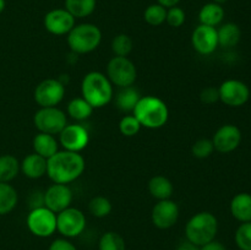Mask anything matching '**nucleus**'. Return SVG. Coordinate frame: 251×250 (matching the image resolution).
Listing matches in <instances>:
<instances>
[{
	"instance_id": "1",
	"label": "nucleus",
	"mask_w": 251,
	"mask_h": 250,
	"mask_svg": "<svg viewBox=\"0 0 251 250\" xmlns=\"http://www.w3.org/2000/svg\"><path fill=\"white\" fill-rule=\"evenodd\" d=\"M47 174L53 183L69 184L82 175L85 171V158L80 152L58 151L48 159Z\"/></svg>"
},
{
	"instance_id": "2",
	"label": "nucleus",
	"mask_w": 251,
	"mask_h": 250,
	"mask_svg": "<svg viewBox=\"0 0 251 250\" xmlns=\"http://www.w3.org/2000/svg\"><path fill=\"white\" fill-rule=\"evenodd\" d=\"M141 126L147 129H159L168 122L169 109L166 102L156 96H145L140 98L132 110Z\"/></svg>"
},
{
	"instance_id": "3",
	"label": "nucleus",
	"mask_w": 251,
	"mask_h": 250,
	"mask_svg": "<svg viewBox=\"0 0 251 250\" xmlns=\"http://www.w3.org/2000/svg\"><path fill=\"white\" fill-rule=\"evenodd\" d=\"M81 93L83 100L95 108H102L113 100L114 91L109 78L100 71L86 74L81 82Z\"/></svg>"
},
{
	"instance_id": "4",
	"label": "nucleus",
	"mask_w": 251,
	"mask_h": 250,
	"mask_svg": "<svg viewBox=\"0 0 251 250\" xmlns=\"http://www.w3.org/2000/svg\"><path fill=\"white\" fill-rule=\"evenodd\" d=\"M218 232V221L213 213L202 211L194 215L185 225V235L189 242L202 247L215 240Z\"/></svg>"
},
{
	"instance_id": "5",
	"label": "nucleus",
	"mask_w": 251,
	"mask_h": 250,
	"mask_svg": "<svg viewBox=\"0 0 251 250\" xmlns=\"http://www.w3.org/2000/svg\"><path fill=\"white\" fill-rule=\"evenodd\" d=\"M102 41L100 27L93 24L75 25L68 33V44L75 54H87L95 50Z\"/></svg>"
},
{
	"instance_id": "6",
	"label": "nucleus",
	"mask_w": 251,
	"mask_h": 250,
	"mask_svg": "<svg viewBox=\"0 0 251 250\" xmlns=\"http://www.w3.org/2000/svg\"><path fill=\"white\" fill-rule=\"evenodd\" d=\"M107 77L112 85L120 88L130 87L136 81V66L127 56H114L107 65Z\"/></svg>"
},
{
	"instance_id": "7",
	"label": "nucleus",
	"mask_w": 251,
	"mask_h": 250,
	"mask_svg": "<svg viewBox=\"0 0 251 250\" xmlns=\"http://www.w3.org/2000/svg\"><path fill=\"white\" fill-rule=\"evenodd\" d=\"M27 228L38 238H48L56 232V213L46 206L32 208L27 215Z\"/></svg>"
},
{
	"instance_id": "8",
	"label": "nucleus",
	"mask_w": 251,
	"mask_h": 250,
	"mask_svg": "<svg viewBox=\"0 0 251 250\" xmlns=\"http://www.w3.org/2000/svg\"><path fill=\"white\" fill-rule=\"evenodd\" d=\"M33 123L39 132L55 136L68 125V118L65 112L58 107H47L37 110L33 117Z\"/></svg>"
},
{
	"instance_id": "9",
	"label": "nucleus",
	"mask_w": 251,
	"mask_h": 250,
	"mask_svg": "<svg viewBox=\"0 0 251 250\" xmlns=\"http://www.w3.org/2000/svg\"><path fill=\"white\" fill-rule=\"evenodd\" d=\"M86 228V216L81 210L68 207L56 213V230L65 238H75Z\"/></svg>"
},
{
	"instance_id": "10",
	"label": "nucleus",
	"mask_w": 251,
	"mask_h": 250,
	"mask_svg": "<svg viewBox=\"0 0 251 250\" xmlns=\"http://www.w3.org/2000/svg\"><path fill=\"white\" fill-rule=\"evenodd\" d=\"M34 100L41 108L56 107L65 96V85L59 78H46L37 85Z\"/></svg>"
},
{
	"instance_id": "11",
	"label": "nucleus",
	"mask_w": 251,
	"mask_h": 250,
	"mask_svg": "<svg viewBox=\"0 0 251 250\" xmlns=\"http://www.w3.org/2000/svg\"><path fill=\"white\" fill-rule=\"evenodd\" d=\"M220 100L226 105L238 108L244 105L250 98V88L245 82L235 78H229L218 87Z\"/></svg>"
},
{
	"instance_id": "12",
	"label": "nucleus",
	"mask_w": 251,
	"mask_h": 250,
	"mask_svg": "<svg viewBox=\"0 0 251 250\" xmlns=\"http://www.w3.org/2000/svg\"><path fill=\"white\" fill-rule=\"evenodd\" d=\"M90 142V134L83 125L70 124L66 125L59 134V144L66 151L81 152L87 147Z\"/></svg>"
},
{
	"instance_id": "13",
	"label": "nucleus",
	"mask_w": 251,
	"mask_h": 250,
	"mask_svg": "<svg viewBox=\"0 0 251 250\" xmlns=\"http://www.w3.org/2000/svg\"><path fill=\"white\" fill-rule=\"evenodd\" d=\"M73 202V191L68 184H51L44 191V206L54 213L61 212L70 207Z\"/></svg>"
},
{
	"instance_id": "14",
	"label": "nucleus",
	"mask_w": 251,
	"mask_h": 250,
	"mask_svg": "<svg viewBox=\"0 0 251 250\" xmlns=\"http://www.w3.org/2000/svg\"><path fill=\"white\" fill-rule=\"evenodd\" d=\"M179 218V206L176 201L161 200L153 206L151 213L152 223L159 229H169L173 227Z\"/></svg>"
},
{
	"instance_id": "15",
	"label": "nucleus",
	"mask_w": 251,
	"mask_h": 250,
	"mask_svg": "<svg viewBox=\"0 0 251 250\" xmlns=\"http://www.w3.org/2000/svg\"><path fill=\"white\" fill-rule=\"evenodd\" d=\"M213 147L221 153H230L239 147L242 142V131L237 125H222L213 135Z\"/></svg>"
},
{
	"instance_id": "16",
	"label": "nucleus",
	"mask_w": 251,
	"mask_h": 250,
	"mask_svg": "<svg viewBox=\"0 0 251 250\" xmlns=\"http://www.w3.org/2000/svg\"><path fill=\"white\" fill-rule=\"evenodd\" d=\"M191 43L199 54L210 55L218 47L217 28L200 24L191 34Z\"/></svg>"
},
{
	"instance_id": "17",
	"label": "nucleus",
	"mask_w": 251,
	"mask_h": 250,
	"mask_svg": "<svg viewBox=\"0 0 251 250\" xmlns=\"http://www.w3.org/2000/svg\"><path fill=\"white\" fill-rule=\"evenodd\" d=\"M44 27L55 36L68 34L75 26V17L65 9H54L44 16Z\"/></svg>"
},
{
	"instance_id": "18",
	"label": "nucleus",
	"mask_w": 251,
	"mask_h": 250,
	"mask_svg": "<svg viewBox=\"0 0 251 250\" xmlns=\"http://www.w3.org/2000/svg\"><path fill=\"white\" fill-rule=\"evenodd\" d=\"M48 159L37 153H31L25 157L20 163V171L29 179H39L47 174Z\"/></svg>"
},
{
	"instance_id": "19",
	"label": "nucleus",
	"mask_w": 251,
	"mask_h": 250,
	"mask_svg": "<svg viewBox=\"0 0 251 250\" xmlns=\"http://www.w3.org/2000/svg\"><path fill=\"white\" fill-rule=\"evenodd\" d=\"M230 213L239 222H251V194L239 193L230 201Z\"/></svg>"
},
{
	"instance_id": "20",
	"label": "nucleus",
	"mask_w": 251,
	"mask_h": 250,
	"mask_svg": "<svg viewBox=\"0 0 251 250\" xmlns=\"http://www.w3.org/2000/svg\"><path fill=\"white\" fill-rule=\"evenodd\" d=\"M33 150L34 153L49 159L51 156L59 151V141L55 139L54 135L44 134V132H38L33 137Z\"/></svg>"
},
{
	"instance_id": "21",
	"label": "nucleus",
	"mask_w": 251,
	"mask_h": 250,
	"mask_svg": "<svg viewBox=\"0 0 251 250\" xmlns=\"http://www.w3.org/2000/svg\"><path fill=\"white\" fill-rule=\"evenodd\" d=\"M223 19H225V10L222 5L216 4L213 1L203 5L199 12V21L201 25H206V26H218L222 24Z\"/></svg>"
},
{
	"instance_id": "22",
	"label": "nucleus",
	"mask_w": 251,
	"mask_h": 250,
	"mask_svg": "<svg viewBox=\"0 0 251 250\" xmlns=\"http://www.w3.org/2000/svg\"><path fill=\"white\" fill-rule=\"evenodd\" d=\"M149 191L152 198L157 199L158 201L168 200L173 195L174 186L167 176L156 175L149 181Z\"/></svg>"
},
{
	"instance_id": "23",
	"label": "nucleus",
	"mask_w": 251,
	"mask_h": 250,
	"mask_svg": "<svg viewBox=\"0 0 251 250\" xmlns=\"http://www.w3.org/2000/svg\"><path fill=\"white\" fill-rule=\"evenodd\" d=\"M218 34V46L223 48H233L237 46L242 38V31L237 24L228 22V24L222 25L217 29Z\"/></svg>"
},
{
	"instance_id": "24",
	"label": "nucleus",
	"mask_w": 251,
	"mask_h": 250,
	"mask_svg": "<svg viewBox=\"0 0 251 250\" xmlns=\"http://www.w3.org/2000/svg\"><path fill=\"white\" fill-rule=\"evenodd\" d=\"M140 98H141V95H140L139 90L134 88L132 86L120 88L115 97V104H117L118 109L122 112L130 113L135 109Z\"/></svg>"
},
{
	"instance_id": "25",
	"label": "nucleus",
	"mask_w": 251,
	"mask_h": 250,
	"mask_svg": "<svg viewBox=\"0 0 251 250\" xmlns=\"http://www.w3.org/2000/svg\"><path fill=\"white\" fill-rule=\"evenodd\" d=\"M17 191L9 183H0V216L11 212L17 205Z\"/></svg>"
},
{
	"instance_id": "26",
	"label": "nucleus",
	"mask_w": 251,
	"mask_h": 250,
	"mask_svg": "<svg viewBox=\"0 0 251 250\" xmlns=\"http://www.w3.org/2000/svg\"><path fill=\"white\" fill-rule=\"evenodd\" d=\"M20 172V162L12 154L0 156V183H10Z\"/></svg>"
},
{
	"instance_id": "27",
	"label": "nucleus",
	"mask_w": 251,
	"mask_h": 250,
	"mask_svg": "<svg viewBox=\"0 0 251 250\" xmlns=\"http://www.w3.org/2000/svg\"><path fill=\"white\" fill-rule=\"evenodd\" d=\"M92 113L93 107L82 97L74 98L68 104V115H70V118H73L74 120H77V122L88 119L92 115Z\"/></svg>"
},
{
	"instance_id": "28",
	"label": "nucleus",
	"mask_w": 251,
	"mask_h": 250,
	"mask_svg": "<svg viewBox=\"0 0 251 250\" xmlns=\"http://www.w3.org/2000/svg\"><path fill=\"white\" fill-rule=\"evenodd\" d=\"M96 4V0H65V10L75 19H83L95 11Z\"/></svg>"
},
{
	"instance_id": "29",
	"label": "nucleus",
	"mask_w": 251,
	"mask_h": 250,
	"mask_svg": "<svg viewBox=\"0 0 251 250\" xmlns=\"http://www.w3.org/2000/svg\"><path fill=\"white\" fill-rule=\"evenodd\" d=\"M100 250H125V240L119 233L107 232L100 237L98 243Z\"/></svg>"
},
{
	"instance_id": "30",
	"label": "nucleus",
	"mask_w": 251,
	"mask_h": 250,
	"mask_svg": "<svg viewBox=\"0 0 251 250\" xmlns=\"http://www.w3.org/2000/svg\"><path fill=\"white\" fill-rule=\"evenodd\" d=\"M166 17L167 9L158 2L147 6V9L144 12L145 21L151 26H161L162 24L166 22Z\"/></svg>"
},
{
	"instance_id": "31",
	"label": "nucleus",
	"mask_w": 251,
	"mask_h": 250,
	"mask_svg": "<svg viewBox=\"0 0 251 250\" xmlns=\"http://www.w3.org/2000/svg\"><path fill=\"white\" fill-rule=\"evenodd\" d=\"M112 202L104 196H95L88 203V210L97 218L107 217L112 212Z\"/></svg>"
},
{
	"instance_id": "32",
	"label": "nucleus",
	"mask_w": 251,
	"mask_h": 250,
	"mask_svg": "<svg viewBox=\"0 0 251 250\" xmlns=\"http://www.w3.org/2000/svg\"><path fill=\"white\" fill-rule=\"evenodd\" d=\"M132 39L125 33H120L115 36L112 41V50L115 56H127L132 50Z\"/></svg>"
},
{
	"instance_id": "33",
	"label": "nucleus",
	"mask_w": 251,
	"mask_h": 250,
	"mask_svg": "<svg viewBox=\"0 0 251 250\" xmlns=\"http://www.w3.org/2000/svg\"><path fill=\"white\" fill-rule=\"evenodd\" d=\"M235 244L240 250H251V222H245L235 230Z\"/></svg>"
},
{
	"instance_id": "34",
	"label": "nucleus",
	"mask_w": 251,
	"mask_h": 250,
	"mask_svg": "<svg viewBox=\"0 0 251 250\" xmlns=\"http://www.w3.org/2000/svg\"><path fill=\"white\" fill-rule=\"evenodd\" d=\"M141 124L139 123V120L135 118L134 114L131 115H125L122 118L119 123V131L122 132L124 136L131 137L135 135L139 134L140 129H141Z\"/></svg>"
},
{
	"instance_id": "35",
	"label": "nucleus",
	"mask_w": 251,
	"mask_h": 250,
	"mask_svg": "<svg viewBox=\"0 0 251 250\" xmlns=\"http://www.w3.org/2000/svg\"><path fill=\"white\" fill-rule=\"evenodd\" d=\"M215 151V147H213L212 140L210 139H200L193 145L191 147V153L194 157L199 159H205L207 157H210L212 154V152Z\"/></svg>"
},
{
	"instance_id": "36",
	"label": "nucleus",
	"mask_w": 251,
	"mask_h": 250,
	"mask_svg": "<svg viewBox=\"0 0 251 250\" xmlns=\"http://www.w3.org/2000/svg\"><path fill=\"white\" fill-rule=\"evenodd\" d=\"M185 19H186L185 11H184L181 7L173 6V7H169V9H167L166 22L171 27L178 28V27L183 26L184 22H185Z\"/></svg>"
},
{
	"instance_id": "37",
	"label": "nucleus",
	"mask_w": 251,
	"mask_h": 250,
	"mask_svg": "<svg viewBox=\"0 0 251 250\" xmlns=\"http://www.w3.org/2000/svg\"><path fill=\"white\" fill-rule=\"evenodd\" d=\"M200 100L205 104H213V103L218 102L220 100V92H218V88L212 87H206L201 91L200 93Z\"/></svg>"
},
{
	"instance_id": "38",
	"label": "nucleus",
	"mask_w": 251,
	"mask_h": 250,
	"mask_svg": "<svg viewBox=\"0 0 251 250\" xmlns=\"http://www.w3.org/2000/svg\"><path fill=\"white\" fill-rule=\"evenodd\" d=\"M48 250H77V248H76L73 243L69 242L68 239L59 238V239L53 240V242L50 243Z\"/></svg>"
},
{
	"instance_id": "39",
	"label": "nucleus",
	"mask_w": 251,
	"mask_h": 250,
	"mask_svg": "<svg viewBox=\"0 0 251 250\" xmlns=\"http://www.w3.org/2000/svg\"><path fill=\"white\" fill-rule=\"evenodd\" d=\"M200 250H227V248L217 240H212V242L207 243V244L200 247Z\"/></svg>"
},
{
	"instance_id": "40",
	"label": "nucleus",
	"mask_w": 251,
	"mask_h": 250,
	"mask_svg": "<svg viewBox=\"0 0 251 250\" xmlns=\"http://www.w3.org/2000/svg\"><path fill=\"white\" fill-rule=\"evenodd\" d=\"M176 250H200V247L194 244V243L189 242V240L186 239L184 240V242H181L180 244L176 247Z\"/></svg>"
},
{
	"instance_id": "41",
	"label": "nucleus",
	"mask_w": 251,
	"mask_h": 250,
	"mask_svg": "<svg viewBox=\"0 0 251 250\" xmlns=\"http://www.w3.org/2000/svg\"><path fill=\"white\" fill-rule=\"evenodd\" d=\"M158 4H161L162 6H164L166 9H169V7L178 6V4L180 2V0H157Z\"/></svg>"
},
{
	"instance_id": "42",
	"label": "nucleus",
	"mask_w": 251,
	"mask_h": 250,
	"mask_svg": "<svg viewBox=\"0 0 251 250\" xmlns=\"http://www.w3.org/2000/svg\"><path fill=\"white\" fill-rule=\"evenodd\" d=\"M5 6H6V2H5V0H0V12L4 11Z\"/></svg>"
},
{
	"instance_id": "43",
	"label": "nucleus",
	"mask_w": 251,
	"mask_h": 250,
	"mask_svg": "<svg viewBox=\"0 0 251 250\" xmlns=\"http://www.w3.org/2000/svg\"><path fill=\"white\" fill-rule=\"evenodd\" d=\"M227 1H228V0H213V2H216V4H220V5L226 4Z\"/></svg>"
}]
</instances>
